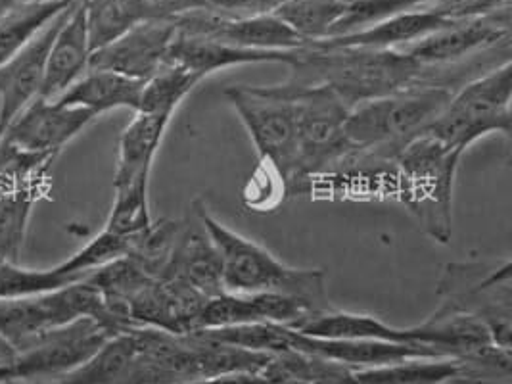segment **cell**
Returning <instances> with one entry per match:
<instances>
[{"mask_svg":"<svg viewBox=\"0 0 512 384\" xmlns=\"http://www.w3.org/2000/svg\"><path fill=\"white\" fill-rule=\"evenodd\" d=\"M290 85H325L350 108L392 95L417 83H434L430 66H422L401 50L332 47L307 43L288 64Z\"/></svg>","mask_w":512,"mask_h":384,"instance_id":"obj_1","label":"cell"},{"mask_svg":"<svg viewBox=\"0 0 512 384\" xmlns=\"http://www.w3.org/2000/svg\"><path fill=\"white\" fill-rule=\"evenodd\" d=\"M196 217L217 254L219 279L225 292H277L302 300L313 312L332 308L328 304L323 269L290 267L280 262L267 248L238 235L211 216L202 202L196 208Z\"/></svg>","mask_w":512,"mask_h":384,"instance_id":"obj_2","label":"cell"},{"mask_svg":"<svg viewBox=\"0 0 512 384\" xmlns=\"http://www.w3.org/2000/svg\"><path fill=\"white\" fill-rule=\"evenodd\" d=\"M463 154L422 133L397 152L388 169L390 191L440 244L453 235V185Z\"/></svg>","mask_w":512,"mask_h":384,"instance_id":"obj_3","label":"cell"},{"mask_svg":"<svg viewBox=\"0 0 512 384\" xmlns=\"http://www.w3.org/2000/svg\"><path fill=\"white\" fill-rule=\"evenodd\" d=\"M455 91L451 85L428 81L351 108L346 120L351 148L392 160L436 121Z\"/></svg>","mask_w":512,"mask_h":384,"instance_id":"obj_4","label":"cell"},{"mask_svg":"<svg viewBox=\"0 0 512 384\" xmlns=\"http://www.w3.org/2000/svg\"><path fill=\"white\" fill-rule=\"evenodd\" d=\"M294 104L298 131V181L294 194L307 192L315 177L330 175L348 160L353 148L346 137L350 106L325 85L280 83Z\"/></svg>","mask_w":512,"mask_h":384,"instance_id":"obj_5","label":"cell"},{"mask_svg":"<svg viewBox=\"0 0 512 384\" xmlns=\"http://www.w3.org/2000/svg\"><path fill=\"white\" fill-rule=\"evenodd\" d=\"M511 98L512 64L507 60L461 85L424 133L461 152L491 133L511 139Z\"/></svg>","mask_w":512,"mask_h":384,"instance_id":"obj_6","label":"cell"},{"mask_svg":"<svg viewBox=\"0 0 512 384\" xmlns=\"http://www.w3.org/2000/svg\"><path fill=\"white\" fill-rule=\"evenodd\" d=\"M85 317L102 323L114 335L125 331L102 292L87 279L37 296L0 300V333L16 352L48 331Z\"/></svg>","mask_w":512,"mask_h":384,"instance_id":"obj_7","label":"cell"},{"mask_svg":"<svg viewBox=\"0 0 512 384\" xmlns=\"http://www.w3.org/2000/svg\"><path fill=\"white\" fill-rule=\"evenodd\" d=\"M438 312L465 313L488 327L493 342L511 350L512 264L455 262L445 265Z\"/></svg>","mask_w":512,"mask_h":384,"instance_id":"obj_8","label":"cell"},{"mask_svg":"<svg viewBox=\"0 0 512 384\" xmlns=\"http://www.w3.org/2000/svg\"><path fill=\"white\" fill-rule=\"evenodd\" d=\"M225 96L248 129L259 158L279 173L286 191L294 192L298 181V131L292 98L280 85H234L225 89Z\"/></svg>","mask_w":512,"mask_h":384,"instance_id":"obj_9","label":"cell"},{"mask_svg":"<svg viewBox=\"0 0 512 384\" xmlns=\"http://www.w3.org/2000/svg\"><path fill=\"white\" fill-rule=\"evenodd\" d=\"M112 336L108 327L89 317L52 329L18 352L12 363L14 381L56 383L94 356Z\"/></svg>","mask_w":512,"mask_h":384,"instance_id":"obj_10","label":"cell"},{"mask_svg":"<svg viewBox=\"0 0 512 384\" xmlns=\"http://www.w3.org/2000/svg\"><path fill=\"white\" fill-rule=\"evenodd\" d=\"M511 41V8L501 12L455 20L453 24L424 37L419 43L401 48L422 66H457L470 56Z\"/></svg>","mask_w":512,"mask_h":384,"instance_id":"obj_11","label":"cell"},{"mask_svg":"<svg viewBox=\"0 0 512 384\" xmlns=\"http://www.w3.org/2000/svg\"><path fill=\"white\" fill-rule=\"evenodd\" d=\"M73 6L62 12L58 18H54L20 52H16L8 62L0 66V141L6 129L12 125V121L16 120L35 98H39L52 41L66 22Z\"/></svg>","mask_w":512,"mask_h":384,"instance_id":"obj_12","label":"cell"},{"mask_svg":"<svg viewBox=\"0 0 512 384\" xmlns=\"http://www.w3.org/2000/svg\"><path fill=\"white\" fill-rule=\"evenodd\" d=\"M177 27L167 20H144L91 54L89 70L121 73L148 81L167 60Z\"/></svg>","mask_w":512,"mask_h":384,"instance_id":"obj_13","label":"cell"},{"mask_svg":"<svg viewBox=\"0 0 512 384\" xmlns=\"http://www.w3.org/2000/svg\"><path fill=\"white\" fill-rule=\"evenodd\" d=\"M93 114L85 108L62 106L35 98L6 129L0 144L31 152L58 156L91 121Z\"/></svg>","mask_w":512,"mask_h":384,"instance_id":"obj_14","label":"cell"},{"mask_svg":"<svg viewBox=\"0 0 512 384\" xmlns=\"http://www.w3.org/2000/svg\"><path fill=\"white\" fill-rule=\"evenodd\" d=\"M292 348L305 354L340 363L350 369H373L415 358H449L424 344H403L384 340H328L300 335L294 331Z\"/></svg>","mask_w":512,"mask_h":384,"instance_id":"obj_15","label":"cell"},{"mask_svg":"<svg viewBox=\"0 0 512 384\" xmlns=\"http://www.w3.org/2000/svg\"><path fill=\"white\" fill-rule=\"evenodd\" d=\"M91 54L85 4L79 0L52 41L39 98L52 102L64 95L75 81L89 72Z\"/></svg>","mask_w":512,"mask_h":384,"instance_id":"obj_16","label":"cell"},{"mask_svg":"<svg viewBox=\"0 0 512 384\" xmlns=\"http://www.w3.org/2000/svg\"><path fill=\"white\" fill-rule=\"evenodd\" d=\"M290 329L300 335L328 340H384L428 346L419 325L401 329L384 323L376 315L340 312L334 308L311 313Z\"/></svg>","mask_w":512,"mask_h":384,"instance_id":"obj_17","label":"cell"},{"mask_svg":"<svg viewBox=\"0 0 512 384\" xmlns=\"http://www.w3.org/2000/svg\"><path fill=\"white\" fill-rule=\"evenodd\" d=\"M294 52L246 50V48L231 47V45L211 41V39L188 37L183 33H175V39L169 47L165 62L181 66L188 72L198 75L200 79H204L219 70H227L234 66H246V64L280 62V64L288 66L294 60Z\"/></svg>","mask_w":512,"mask_h":384,"instance_id":"obj_18","label":"cell"},{"mask_svg":"<svg viewBox=\"0 0 512 384\" xmlns=\"http://www.w3.org/2000/svg\"><path fill=\"white\" fill-rule=\"evenodd\" d=\"M455 20H449L442 16L440 12H436L432 6L428 8H419V10H411L405 14L394 16L382 24L373 25L369 29L344 35V37H334V39H326L319 41L325 45L332 47H359V48H378V50H386V48L409 47L413 43H419L424 37L440 31L443 27L453 24Z\"/></svg>","mask_w":512,"mask_h":384,"instance_id":"obj_19","label":"cell"},{"mask_svg":"<svg viewBox=\"0 0 512 384\" xmlns=\"http://www.w3.org/2000/svg\"><path fill=\"white\" fill-rule=\"evenodd\" d=\"M144 83L146 81L131 79L121 73L89 70L64 95L52 102L71 108H85L94 118L116 108H129L137 112Z\"/></svg>","mask_w":512,"mask_h":384,"instance_id":"obj_20","label":"cell"},{"mask_svg":"<svg viewBox=\"0 0 512 384\" xmlns=\"http://www.w3.org/2000/svg\"><path fill=\"white\" fill-rule=\"evenodd\" d=\"M171 120L173 118L162 114L135 112V118L125 127L119 139L114 187L127 185L140 177H150L154 158Z\"/></svg>","mask_w":512,"mask_h":384,"instance_id":"obj_21","label":"cell"},{"mask_svg":"<svg viewBox=\"0 0 512 384\" xmlns=\"http://www.w3.org/2000/svg\"><path fill=\"white\" fill-rule=\"evenodd\" d=\"M139 356V336L131 327L112 336L77 369L52 384H133Z\"/></svg>","mask_w":512,"mask_h":384,"instance_id":"obj_22","label":"cell"},{"mask_svg":"<svg viewBox=\"0 0 512 384\" xmlns=\"http://www.w3.org/2000/svg\"><path fill=\"white\" fill-rule=\"evenodd\" d=\"M77 0H25L0 12V66Z\"/></svg>","mask_w":512,"mask_h":384,"instance_id":"obj_23","label":"cell"},{"mask_svg":"<svg viewBox=\"0 0 512 384\" xmlns=\"http://www.w3.org/2000/svg\"><path fill=\"white\" fill-rule=\"evenodd\" d=\"M45 187L0 189V262L20 264L35 204Z\"/></svg>","mask_w":512,"mask_h":384,"instance_id":"obj_24","label":"cell"},{"mask_svg":"<svg viewBox=\"0 0 512 384\" xmlns=\"http://www.w3.org/2000/svg\"><path fill=\"white\" fill-rule=\"evenodd\" d=\"M463 371L459 358H415L394 365L353 369L355 384H443Z\"/></svg>","mask_w":512,"mask_h":384,"instance_id":"obj_25","label":"cell"},{"mask_svg":"<svg viewBox=\"0 0 512 384\" xmlns=\"http://www.w3.org/2000/svg\"><path fill=\"white\" fill-rule=\"evenodd\" d=\"M148 185L150 177H140L127 185L114 187V204L104 231L133 242L152 231L154 221L150 214Z\"/></svg>","mask_w":512,"mask_h":384,"instance_id":"obj_26","label":"cell"},{"mask_svg":"<svg viewBox=\"0 0 512 384\" xmlns=\"http://www.w3.org/2000/svg\"><path fill=\"white\" fill-rule=\"evenodd\" d=\"M83 4L93 52L146 20L140 0H83Z\"/></svg>","mask_w":512,"mask_h":384,"instance_id":"obj_27","label":"cell"},{"mask_svg":"<svg viewBox=\"0 0 512 384\" xmlns=\"http://www.w3.org/2000/svg\"><path fill=\"white\" fill-rule=\"evenodd\" d=\"M344 0H286L273 12L305 43L325 41L340 20Z\"/></svg>","mask_w":512,"mask_h":384,"instance_id":"obj_28","label":"cell"},{"mask_svg":"<svg viewBox=\"0 0 512 384\" xmlns=\"http://www.w3.org/2000/svg\"><path fill=\"white\" fill-rule=\"evenodd\" d=\"M200 81L202 79L198 75L188 72L181 66L165 62L162 68L144 83L137 112L162 114L173 118L175 110Z\"/></svg>","mask_w":512,"mask_h":384,"instance_id":"obj_29","label":"cell"},{"mask_svg":"<svg viewBox=\"0 0 512 384\" xmlns=\"http://www.w3.org/2000/svg\"><path fill=\"white\" fill-rule=\"evenodd\" d=\"M196 335L206 336L215 342L234 346L240 350L256 352V354H280L292 348L294 331L279 323H246L219 329H198L192 331Z\"/></svg>","mask_w":512,"mask_h":384,"instance_id":"obj_30","label":"cell"},{"mask_svg":"<svg viewBox=\"0 0 512 384\" xmlns=\"http://www.w3.org/2000/svg\"><path fill=\"white\" fill-rule=\"evenodd\" d=\"M434 2L436 0H344L342 16L332 27L328 39L369 29L399 14L434 6Z\"/></svg>","mask_w":512,"mask_h":384,"instance_id":"obj_31","label":"cell"},{"mask_svg":"<svg viewBox=\"0 0 512 384\" xmlns=\"http://www.w3.org/2000/svg\"><path fill=\"white\" fill-rule=\"evenodd\" d=\"M133 246H135L133 240L102 231L91 242H87L79 252H75L68 260L54 267L68 277L87 279L100 267L129 256L133 252Z\"/></svg>","mask_w":512,"mask_h":384,"instance_id":"obj_32","label":"cell"},{"mask_svg":"<svg viewBox=\"0 0 512 384\" xmlns=\"http://www.w3.org/2000/svg\"><path fill=\"white\" fill-rule=\"evenodd\" d=\"M83 279L68 277L56 267L27 269L20 264L0 262V300H14L25 296H37L56 288L66 287Z\"/></svg>","mask_w":512,"mask_h":384,"instance_id":"obj_33","label":"cell"},{"mask_svg":"<svg viewBox=\"0 0 512 384\" xmlns=\"http://www.w3.org/2000/svg\"><path fill=\"white\" fill-rule=\"evenodd\" d=\"M140 2H142L146 20H167V22H175L177 18L202 8H211L208 0H140Z\"/></svg>","mask_w":512,"mask_h":384,"instance_id":"obj_34","label":"cell"},{"mask_svg":"<svg viewBox=\"0 0 512 384\" xmlns=\"http://www.w3.org/2000/svg\"><path fill=\"white\" fill-rule=\"evenodd\" d=\"M286 0H208L213 10L233 16V18H252L261 14H273Z\"/></svg>","mask_w":512,"mask_h":384,"instance_id":"obj_35","label":"cell"},{"mask_svg":"<svg viewBox=\"0 0 512 384\" xmlns=\"http://www.w3.org/2000/svg\"><path fill=\"white\" fill-rule=\"evenodd\" d=\"M173 384H271V381L259 371H234V373H221V375Z\"/></svg>","mask_w":512,"mask_h":384,"instance_id":"obj_36","label":"cell"},{"mask_svg":"<svg viewBox=\"0 0 512 384\" xmlns=\"http://www.w3.org/2000/svg\"><path fill=\"white\" fill-rule=\"evenodd\" d=\"M18 358L16 348L6 340V336L0 333V369L2 367H10Z\"/></svg>","mask_w":512,"mask_h":384,"instance_id":"obj_37","label":"cell"},{"mask_svg":"<svg viewBox=\"0 0 512 384\" xmlns=\"http://www.w3.org/2000/svg\"><path fill=\"white\" fill-rule=\"evenodd\" d=\"M271 384H311V383H307V381H302V379H294V377H280V379H275V381H271Z\"/></svg>","mask_w":512,"mask_h":384,"instance_id":"obj_38","label":"cell"},{"mask_svg":"<svg viewBox=\"0 0 512 384\" xmlns=\"http://www.w3.org/2000/svg\"><path fill=\"white\" fill-rule=\"evenodd\" d=\"M18 2H25V0H0V12H4V10H8L10 6H14V4H18Z\"/></svg>","mask_w":512,"mask_h":384,"instance_id":"obj_39","label":"cell"}]
</instances>
